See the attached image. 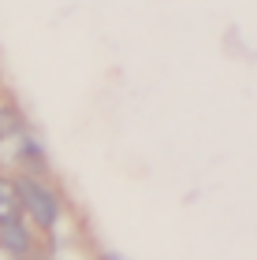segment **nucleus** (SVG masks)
Wrapping results in <instances>:
<instances>
[{
	"label": "nucleus",
	"instance_id": "f257e3e1",
	"mask_svg": "<svg viewBox=\"0 0 257 260\" xmlns=\"http://www.w3.org/2000/svg\"><path fill=\"white\" fill-rule=\"evenodd\" d=\"M15 190H19L22 219H26L34 231H45V234L56 231V223H60V216H64L60 193H56L45 179H38V175H26V171L15 179Z\"/></svg>",
	"mask_w": 257,
	"mask_h": 260
},
{
	"label": "nucleus",
	"instance_id": "39448f33",
	"mask_svg": "<svg viewBox=\"0 0 257 260\" xmlns=\"http://www.w3.org/2000/svg\"><path fill=\"white\" fill-rule=\"evenodd\" d=\"M101 260H120V256H112V253H108V256H101Z\"/></svg>",
	"mask_w": 257,
	"mask_h": 260
},
{
	"label": "nucleus",
	"instance_id": "f03ea898",
	"mask_svg": "<svg viewBox=\"0 0 257 260\" xmlns=\"http://www.w3.org/2000/svg\"><path fill=\"white\" fill-rule=\"evenodd\" d=\"M26 119H22V112L15 108V104L0 101V156L15 160L19 156V141L26 138Z\"/></svg>",
	"mask_w": 257,
	"mask_h": 260
},
{
	"label": "nucleus",
	"instance_id": "7ed1b4c3",
	"mask_svg": "<svg viewBox=\"0 0 257 260\" xmlns=\"http://www.w3.org/2000/svg\"><path fill=\"white\" fill-rule=\"evenodd\" d=\"M0 253L15 256V260H30L34 253H38V238H34V227H30L26 219L0 227Z\"/></svg>",
	"mask_w": 257,
	"mask_h": 260
},
{
	"label": "nucleus",
	"instance_id": "20e7f679",
	"mask_svg": "<svg viewBox=\"0 0 257 260\" xmlns=\"http://www.w3.org/2000/svg\"><path fill=\"white\" fill-rule=\"evenodd\" d=\"M22 219V205H19V190L11 175H0V227Z\"/></svg>",
	"mask_w": 257,
	"mask_h": 260
}]
</instances>
